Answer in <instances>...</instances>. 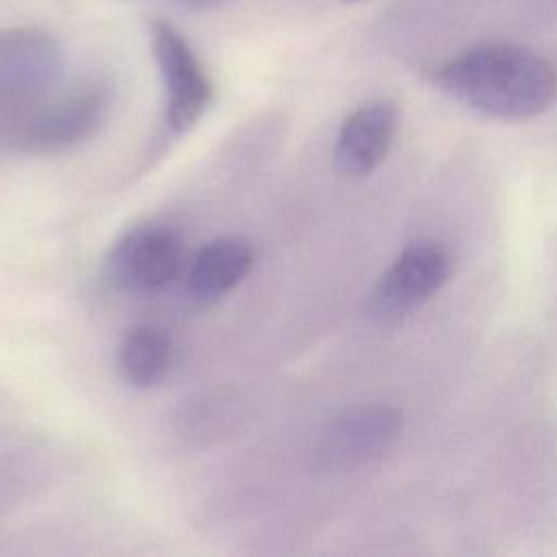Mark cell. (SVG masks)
I'll use <instances>...</instances> for the list:
<instances>
[{
	"label": "cell",
	"mask_w": 557,
	"mask_h": 557,
	"mask_svg": "<svg viewBox=\"0 0 557 557\" xmlns=\"http://www.w3.org/2000/svg\"><path fill=\"white\" fill-rule=\"evenodd\" d=\"M455 102L496 120H531L557 100V63L520 44H483L429 72Z\"/></svg>",
	"instance_id": "obj_1"
},
{
	"label": "cell",
	"mask_w": 557,
	"mask_h": 557,
	"mask_svg": "<svg viewBox=\"0 0 557 557\" xmlns=\"http://www.w3.org/2000/svg\"><path fill=\"white\" fill-rule=\"evenodd\" d=\"M63 87V50L41 28H0V150L13 152L35 113Z\"/></svg>",
	"instance_id": "obj_2"
},
{
	"label": "cell",
	"mask_w": 557,
	"mask_h": 557,
	"mask_svg": "<svg viewBox=\"0 0 557 557\" xmlns=\"http://www.w3.org/2000/svg\"><path fill=\"white\" fill-rule=\"evenodd\" d=\"M111 111V89L104 81L61 87L26 124L13 152L46 154L72 148L94 137Z\"/></svg>",
	"instance_id": "obj_3"
},
{
	"label": "cell",
	"mask_w": 557,
	"mask_h": 557,
	"mask_svg": "<svg viewBox=\"0 0 557 557\" xmlns=\"http://www.w3.org/2000/svg\"><path fill=\"white\" fill-rule=\"evenodd\" d=\"M150 46L165 96V126L183 135L198 124L213 100V85L187 39L168 20L150 22Z\"/></svg>",
	"instance_id": "obj_4"
},
{
	"label": "cell",
	"mask_w": 557,
	"mask_h": 557,
	"mask_svg": "<svg viewBox=\"0 0 557 557\" xmlns=\"http://www.w3.org/2000/svg\"><path fill=\"white\" fill-rule=\"evenodd\" d=\"M185 270L181 237L165 226H137L124 233L109 250L104 274L126 294H159L174 285Z\"/></svg>",
	"instance_id": "obj_5"
},
{
	"label": "cell",
	"mask_w": 557,
	"mask_h": 557,
	"mask_svg": "<svg viewBox=\"0 0 557 557\" xmlns=\"http://www.w3.org/2000/svg\"><path fill=\"white\" fill-rule=\"evenodd\" d=\"M403 429L396 407L355 405L331 418L315 442L318 463L326 470H352L385 453Z\"/></svg>",
	"instance_id": "obj_6"
},
{
	"label": "cell",
	"mask_w": 557,
	"mask_h": 557,
	"mask_svg": "<svg viewBox=\"0 0 557 557\" xmlns=\"http://www.w3.org/2000/svg\"><path fill=\"white\" fill-rule=\"evenodd\" d=\"M455 270V257L444 242H411L383 272L374 292L372 309L379 315H403L437 294Z\"/></svg>",
	"instance_id": "obj_7"
},
{
	"label": "cell",
	"mask_w": 557,
	"mask_h": 557,
	"mask_svg": "<svg viewBox=\"0 0 557 557\" xmlns=\"http://www.w3.org/2000/svg\"><path fill=\"white\" fill-rule=\"evenodd\" d=\"M398 131V109L389 100L357 107L339 126L333 161L344 176H366L387 157Z\"/></svg>",
	"instance_id": "obj_8"
},
{
	"label": "cell",
	"mask_w": 557,
	"mask_h": 557,
	"mask_svg": "<svg viewBox=\"0 0 557 557\" xmlns=\"http://www.w3.org/2000/svg\"><path fill=\"white\" fill-rule=\"evenodd\" d=\"M252 248L239 235L209 242L187 270V289L194 300L209 305L235 289L252 268Z\"/></svg>",
	"instance_id": "obj_9"
},
{
	"label": "cell",
	"mask_w": 557,
	"mask_h": 557,
	"mask_svg": "<svg viewBox=\"0 0 557 557\" xmlns=\"http://www.w3.org/2000/svg\"><path fill=\"white\" fill-rule=\"evenodd\" d=\"M176 348L172 337L152 324L133 329L117 352V368L124 381L133 387L146 389L159 385L172 370Z\"/></svg>",
	"instance_id": "obj_10"
},
{
	"label": "cell",
	"mask_w": 557,
	"mask_h": 557,
	"mask_svg": "<svg viewBox=\"0 0 557 557\" xmlns=\"http://www.w3.org/2000/svg\"><path fill=\"white\" fill-rule=\"evenodd\" d=\"M342 2H359V0H342Z\"/></svg>",
	"instance_id": "obj_11"
}]
</instances>
